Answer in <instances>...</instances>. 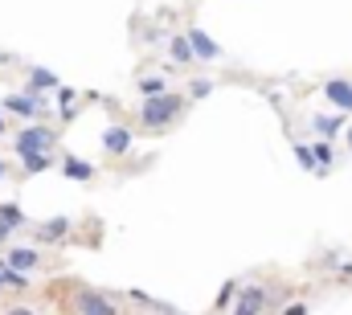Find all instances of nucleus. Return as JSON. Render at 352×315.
<instances>
[{"instance_id":"obj_1","label":"nucleus","mask_w":352,"mask_h":315,"mask_svg":"<svg viewBox=\"0 0 352 315\" xmlns=\"http://www.w3.org/2000/svg\"><path fill=\"white\" fill-rule=\"evenodd\" d=\"M180 115H184V94H173V90L140 102V123H144L148 131H168Z\"/></svg>"},{"instance_id":"obj_2","label":"nucleus","mask_w":352,"mask_h":315,"mask_svg":"<svg viewBox=\"0 0 352 315\" xmlns=\"http://www.w3.org/2000/svg\"><path fill=\"white\" fill-rule=\"evenodd\" d=\"M12 144H16V156H33V152H45V156H50L54 144H58V135H54L50 127H41V123H33V127L25 123V127L16 131Z\"/></svg>"},{"instance_id":"obj_3","label":"nucleus","mask_w":352,"mask_h":315,"mask_svg":"<svg viewBox=\"0 0 352 315\" xmlns=\"http://www.w3.org/2000/svg\"><path fill=\"white\" fill-rule=\"evenodd\" d=\"M0 107H4L8 115H16V119H25V123H29V119H41V115L50 111V102H45V98H41L37 90H21V94H4V102H0Z\"/></svg>"},{"instance_id":"obj_4","label":"nucleus","mask_w":352,"mask_h":315,"mask_svg":"<svg viewBox=\"0 0 352 315\" xmlns=\"http://www.w3.org/2000/svg\"><path fill=\"white\" fill-rule=\"evenodd\" d=\"M184 37H188V45H192V58H197L201 66H205V62H217V58H221V45H217V41H213V37H209L205 29H197V25H192V29H188Z\"/></svg>"},{"instance_id":"obj_5","label":"nucleus","mask_w":352,"mask_h":315,"mask_svg":"<svg viewBox=\"0 0 352 315\" xmlns=\"http://www.w3.org/2000/svg\"><path fill=\"white\" fill-rule=\"evenodd\" d=\"M4 266H8V270H21V274H33V270L41 266V250H37V246H12V250L4 254Z\"/></svg>"},{"instance_id":"obj_6","label":"nucleus","mask_w":352,"mask_h":315,"mask_svg":"<svg viewBox=\"0 0 352 315\" xmlns=\"http://www.w3.org/2000/svg\"><path fill=\"white\" fill-rule=\"evenodd\" d=\"M266 303H270L266 287H242L238 299H234V315H263Z\"/></svg>"},{"instance_id":"obj_7","label":"nucleus","mask_w":352,"mask_h":315,"mask_svg":"<svg viewBox=\"0 0 352 315\" xmlns=\"http://www.w3.org/2000/svg\"><path fill=\"white\" fill-rule=\"evenodd\" d=\"M131 144H135V135H131L123 123H111V127L102 131V152H107V156H127Z\"/></svg>"},{"instance_id":"obj_8","label":"nucleus","mask_w":352,"mask_h":315,"mask_svg":"<svg viewBox=\"0 0 352 315\" xmlns=\"http://www.w3.org/2000/svg\"><path fill=\"white\" fill-rule=\"evenodd\" d=\"M74 307H78V315H119L115 312V303H111L102 291H78Z\"/></svg>"},{"instance_id":"obj_9","label":"nucleus","mask_w":352,"mask_h":315,"mask_svg":"<svg viewBox=\"0 0 352 315\" xmlns=\"http://www.w3.org/2000/svg\"><path fill=\"white\" fill-rule=\"evenodd\" d=\"M324 98H328L336 111L352 115V82L349 78H328L324 82Z\"/></svg>"},{"instance_id":"obj_10","label":"nucleus","mask_w":352,"mask_h":315,"mask_svg":"<svg viewBox=\"0 0 352 315\" xmlns=\"http://www.w3.org/2000/svg\"><path fill=\"white\" fill-rule=\"evenodd\" d=\"M58 168H62V176H66V180H78V184H87V180L98 176V168H94L90 160H82V156H62V160H58Z\"/></svg>"},{"instance_id":"obj_11","label":"nucleus","mask_w":352,"mask_h":315,"mask_svg":"<svg viewBox=\"0 0 352 315\" xmlns=\"http://www.w3.org/2000/svg\"><path fill=\"white\" fill-rule=\"evenodd\" d=\"M311 127H316L320 140H336V135L349 127V115H344V111H336V115H311Z\"/></svg>"},{"instance_id":"obj_12","label":"nucleus","mask_w":352,"mask_h":315,"mask_svg":"<svg viewBox=\"0 0 352 315\" xmlns=\"http://www.w3.org/2000/svg\"><path fill=\"white\" fill-rule=\"evenodd\" d=\"M25 78H29V90H37V94H45V90H58V86H62V78H58L54 70H45V66H37V62H29Z\"/></svg>"},{"instance_id":"obj_13","label":"nucleus","mask_w":352,"mask_h":315,"mask_svg":"<svg viewBox=\"0 0 352 315\" xmlns=\"http://www.w3.org/2000/svg\"><path fill=\"white\" fill-rule=\"evenodd\" d=\"M33 237L45 246V241H62V237H70V217H50V221H41V226H33Z\"/></svg>"},{"instance_id":"obj_14","label":"nucleus","mask_w":352,"mask_h":315,"mask_svg":"<svg viewBox=\"0 0 352 315\" xmlns=\"http://www.w3.org/2000/svg\"><path fill=\"white\" fill-rule=\"evenodd\" d=\"M311 152H316V176H328L332 168H336V148H332V140H316L311 144Z\"/></svg>"},{"instance_id":"obj_15","label":"nucleus","mask_w":352,"mask_h":315,"mask_svg":"<svg viewBox=\"0 0 352 315\" xmlns=\"http://www.w3.org/2000/svg\"><path fill=\"white\" fill-rule=\"evenodd\" d=\"M0 221L16 234V230H29V217L21 213V205H12V201H0Z\"/></svg>"},{"instance_id":"obj_16","label":"nucleus","mask_w":352,"mask_h":315,"mask_svg":"<svg viewBox=\"0 0 352 315\" xmlns=\"http://www.w3.org/2000/svg\"><path fill=\"white\" fill-rule=\"evenodd\" d=\"M168 54H173L176 66H192V62H197V58H192V45H188V37H184V33L168 41Z\"/></svg>"},{"instance_id":"obj_17","label":"nucleus","mask_w":352,"mask_h":315,"mask_svg":"<svg viewBox=\"0 0 352 315\" xmlns=\"http://www.w3.org/2000/svg\"><path fill=\"white\" fill-rule=\"evenodd\" d=\"M58 160L45 156V152H33V156H21V168H25V176H37V172H50Z\"/></svg>"},{"instance_id":"obj_18","label":"nucleus","mask_w":352,"mask_h":315,"mask_svg":"<svg viewBox=\"0 0 352 315\" xmlns=\"http://www.w3.org/2000/svg\"><path fill=\"white\" fill-rule=\"evenodd\" d=\"M140 94H144V98L168 94V78H164V74H144V78H140Z\"/></svg>"},{"instance_id":"obj_19","label":"nucleus","mask_w":352,"mask_h":315,"mask_svg":"<svg viewBox=\"0 0 352 315\" xmlns=\"http://www.w3.org/2000/svg\"><path fill=\"white\" fill-rule=\"evenodd\" d=\"M54 102H58V111L70 119V115H74V102H78V90H74V86H58V90H54Z\"/></svg>"},{"instance_id":"obj_20","label":"nucleus","mask_w":352,"mask_h":315,"mask_svg":"<svg viewBox=\"0 0 352 315\" xmlns=\"http://www.w3.org/2000/svg\"><path fill=\"white\" fill-rule=\"evenodd\" d=\"M291 148H295V160H299L303 172H316V168H320V164H316V152H311V144H299V140H295Z\"/></svg>"},{"instance_id":"obj_21","label":"nucleus","mask_w":352,"mask_h":315,"mask_svg":"<svg viewBox=\"0 0 352 315\" xmlns=\"http://www.w3.org/2000/svg\"><path fill=\"white\" fill-rule=\"evenodd\" d=\"M238 291H242V287H238V279H230V283L221 287V295H217V303H213V307H217V312H226V307H234V299H238Z\"/></svg>"},{"instance_id":"obj_22","label":"nucleus","mask_w":352,"mask_h":315,"mask_svg":"<svg viewBox=\"0 0 352 315\" xmlns=\"http://www.w3.org/2000/svg\"><path fill=\"white\" fill-rule=\"evenodd\" d=\"M184 94H188V98H209V94H213V82H209V78H192Z\"/></svg>"},{"instance_id":"obj_23","label":"nucleus","mask_w":352,"mask_h":315,"mask_svg":"<svg viewBox=\"0 0 352 315\" xmlns=\"http://www.w3.org/2000/svg\"><path fill=\"white\" fill-rule=\"evenodd\" d=\"M283 315H307V303H303V299H295V303H287V307H283Z\"/></svg>"},{"instance_id":"obj_24","label":"nucleus","mask_w":352,"mask_h":315,"mask_svg":"<svg viewBox=\"0 0 352 315\" xmlns=\"http://www.w3.org/2000/svg\"><path fill=\"white\" fill-rule=\"evenodd\" d=\"M127 299H131V303H140V307H152V299H148L144 291H127Z\"/></svg>"},{"instance_id":"obj_25","label":"nucleus","mask_w":352,"mask_h":315,"mask_svg":"<svg viewBox=\"0 0 352 315\" xmlns=\"http://www.w3.org/2000/svg\"><path fill=\"white\" fill-rule=\"evenodd\" d=\"M336 274H340V279H352V258H344V262H336Z\"/></svg>"},{"instance_id":"obj_26","label":"nucleus","mask_w":352,"mask_h":315,"mask_svg":"<svg viewBox=\"0 0 352 315\" xmlns=\"http://www.w3.org/2000/svg\"><path fill=\"white\" fill-rule=\"evenodd\" d=\"M8 287V266H4V258H0V291Z\"/></svg>"},{"instance_id":"obj_27","label":"nucleus","mask_w":352,"mask_h":315,"mask_svg":"<svg viewBox=\"0 0 352 315\" xmlns=\"http://www.w3.org/2000/svg\"><path fill=\"white\" fill-rule=\"evenodd\" d=\"M8 237H12V230H8V226L0 221V246H8Z\"/></svg>"},{"instance_id":"obj_28","label":"nucleus","mask_w":352,"mask_h":315,"mask_svg":"<svg viewBox=\"0 0 352 315\" xmlns=\"http://www.w3.org/2000/svg\"><path fill=\"white\" fill-rule=\"evenodd\" d=\"M4 131H8V111L0 107V135H4Z\"/></svg>"},{"instance_id":"obj_29","label":"nucleus","mask_w":352,"mask_h":315,"mask_svg":"<svg viewBox=\"0 0 352 315\" xmlns=\"http://www.w3.org/2000/svg\"><path fill=\"white\" fill-rule=\"evenodd\" d=\"M8 315H37V312H33V307H12Z\"/></svg>"},{"instance_id":"obj_30","label":"nucleus","mask_w":352,"mask_h":315,"mask_svg":"<svg viewBox=\"0 0 352 315\" xmlns=\"http://www.w3.org/2000/svg\"><path fill=\"white\" fill-rule=\"evenodd\" d=\"M344 140H349V152H352V123L344 127Z\"/></svg>"},{"instance_id":"obj_31","label":"nucleus","mask_w":352,"mask_h":315,"mask_svg":"<svg viewBox=\"0 0 352 315\" xmlns=\"http://www.w3.org/2000/svg\"><path fill=\"white\" fill-rule=\"evenodd\" d=\"M4 176H8V164H4V160H0V180H4Z\"/></svg>"},{"instance_id":"obj_32","label":"nucleus","mask_w":352,"mask_h":315,"mask_svg":"<svg viewBox=\"0 0 352 315\" xmlns=\"http://www.w3.org/2000/svg\"><path fill=\"white\" fill-rule=\"evenodd\" d=\"M173 315H180V312H173Z\"/></svg>"}]
</instances>
